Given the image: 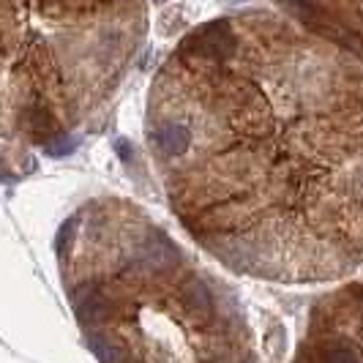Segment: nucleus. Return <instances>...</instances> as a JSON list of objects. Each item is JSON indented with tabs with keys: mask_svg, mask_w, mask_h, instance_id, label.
I'll return each instance as SVG.
<instances>
[{
	"mask_svg": "<svg viewBox=\"0 0 363 363\" xmlns=\"http://www.w3.org/2000/svg\"><path fill=\"white\" fill-rule=\"evenodd\" d=\"M118 233H96L107 243L91 257L137 295L96 276H77L74 309L88 345L104 363H252L240 336V317L218 306L216 290L194 271L183 252L159 227L147 224L137 208L112 213Z\"/></svg>",
	"mask_w": 363,
	"mask_h": 363,
	"instance_id": "obj_2",
	"label": "nucleus"
},
{
	"mask_svg": "<svg viewBox=\"0 0 363 363\" xmlns=\"http://www.w3.org/2000/svg\"><path fill=\"white\" fill-rule=\"evenodd\" d=\"M156 3H164V0H156Z\"/></svg>",
	"mask_w": 363,
	"mask_h": 363,
	"instance_id": "obj_3",
	"label": "nucleus"
},
{
	"mask_svg": "<svg viewBox=\"0 0 363 363\" xmlns=\"http://www.w3.org/2000/svg\"><path fill=\"white\" fill-rule=\"evenodd\" d=\"M259 25L183 41L150 93L147 140L169 202L230 268L333 279L363 262V69Z\"/></svg>",
	"mask_w": 363,
	"mask_h": 363,
	"instance_id": "obj_1",
	"label": "nucleus"
}]
</instances>
